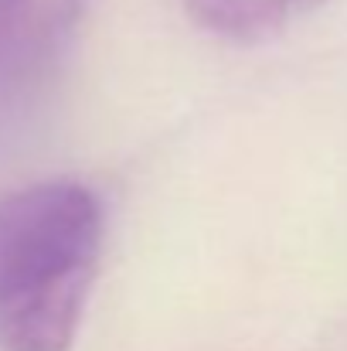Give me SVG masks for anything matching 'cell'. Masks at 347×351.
<instances>
[{
	"label": "cell",
	"instance_id": "cell-1",
	"mask_svg": "<svg viewBox=\"0 0 347 351\" xmlns=\"http://www.w3.org/2000/svg\"><path fill=\"white\" fill-rule=\"evenodd\" d=\"M103 256V205L72 178L0 195V351H68Z\"/></svg>",
	"mask_w": 347,
	"mask_h": 351
},
{
	"label": "cell",
	"instance_id": "cell-2",
	"mask_svg": "<svg viewBox=\"0 0 347 351\" xmlns=\"http://www.w3.org/2000/svg\"><path fill=\"white\" fill-rule=\"evenodd\" d=\"M92 0H0V113L38 99L65 65Z\"/></svg>",
	"mask_w": 347,
	"mask_h": 351
}]
</instances>
